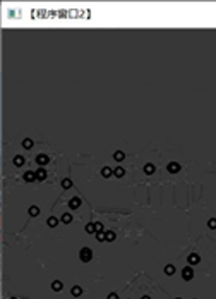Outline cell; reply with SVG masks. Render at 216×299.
Masks as SVG:
<instances>
[{"label": "cell", "instance_id": "1", "mask_svg": "<svg viewBox=\"0 0 216 299\" xmlns=\"http://www.w3.org/2000/svg\"><path fill=\"white\" fill-rule=\"evenodd\" d=\"M79 258H81V261L88 263V261H91V258H93V251H91L89 248H82V249L79 251Z\"/></svg>", "mask_w": 216, "mask_h": 299}, {"label": "cell", "instance_id": "2", "mask_svg": "<svg viewBox=\"0 0 216 299\" xmlns=\"http://www.w3.org/2000/svg\"><path fill=\"white\" fill-rule=\"evenodd\" d=\"M182 279H184V280H192V279H194V270H192L191 267H185V268L182 270Z\"/></svg>", "mask_w": 216, "mask_h": 299}, {"label": "cell", "instance_id": "3", "mask_svg": "<svg viewBox=\"0 0 216 299\" xmlns=\"http://www.w3.org/2000/svg\"><path fill=\"white\" fill-rule=\"evenodd\" d=\"M167 169H168V172H170V174H177V172L180 170V165H179L177 162H170Z\"/></svg>", "mask_w": 216, "mask_h": 299}, {"label": "cell", "instance_id": "4", "mask_svg": "<svg viewBox=\"0 0 216 299\" xmlns=\"http://www.w3.org/2000/svg\"><path fill=\"white\" fill-rule=\"evenodd\" d=\"M81 203H82V201H81V198H77V196H76V198H72V200L69 201V206H70L72 210H77V208L81 206Z\"/></svg>", "mask_w": 216, "mask_h": 299}, {"label": "cell", "instance_id": "5", "mask_svg": "<svg viewBox=\"0 0 216 299\" xmlns=\"http://www.w3.org/2000/svg\"><path fill=\"white\" fill-rule=\"evenodd\" d=\"M48 162H50V158H48L46 155H43V153L36 157V163H38V165H46Z\"/></svg>", "mask_w": 216, "mask_h": 299}, {"label": "cell", "instance_id": "6", "mask_svg": "<svg viewBox=\"0 0 216 299\" xmlns=\"http://www.w3.org/2000/svg\"><path fill=\"white\" fill-rule=\"evenodd\" d=\"M24 181H26V182H33V181H36V172L27 170V172L24 174Z\"/></svg>", "mask_w": 216, "mask_h": 299}, {"label": "cell", "instance_id": "7", "mask_svg": "<svg viewBox=\"0 0 216 299\" xmlns=\"http://www.w3.org/2000/svg\"><path fill=\"white\" fill-rule=\"evenodd\" d=\"M187 261H189L191 265H197V263L201 261V258H199V255H196V253H192V255H189V258H187Z\"/></svg>", "mask_w": 216, "mask_h": 299}, {"label": "cell", "instance_id": "8", "mask_svg": "<svg viewBox=\"0 0 216 299\" xmlns=\"http://www.w3.org/2000/svg\"><path fill=\"white\" fill-rule=\"evenodd\" d=\"M45 179H46V170L45 169L36 170V181H45Z\"/></svg>", "mask_w": 216, "mask_h": 299}, {"label": "cell", "instance_id": "9", "mask_svg": "<svg viewBox=\"0 0 216 299\" xmlns=\"http://www.w3.org/2000/svg\"><path fill=\"white\" fill-rule=\"evenodd\" d=\"M27 213H29L31 217H38V215H39V208L33 205V206H29V210H27Z\"/></svg>", "mask_w": 216, "mask_h": 299}, {"label": "cell", "instance_id": "10", "mask_svg": "<svg viewBox=\"0 0 216 299\" xmlns=\"http://www.w3.org/2000/svg\"><path fill=\"white\" fill-rule=\"evenodd\" d=\"M70 292H72V296H74V298H79V296L82 294V289H81L79 286H74V287L70 289Z\"/></svg>", "mask_w": 216, "mask_h": 299}, {"label": "cell", "instance_id": "11", "mask_svg": "<svg viewBox=\"0 0 216 299\" xmlns=\"http://www.w3.org/2000/svg\"><path fill=\"white\" fill-rule=\"evenodd\" d=\"M144 172H146L148 175L154 174V165H153V163H146V165H144Z\"/></svg>", "mask_w": 216, "mask_h": 299}, {"label": "cell", "instance_id": "12", "mask_svg": "<svg viewBox=\"0 0 216 299\" xmlns=\"http://www.w3.org/2000/svg\"><path fill=\"white\" fill-rule=\"evenodd\" d=\"M113 175H115V177H124V175H125V170H124V167H117V169L113 170Z\"/></svg>", "mask_w": 216, "mask_h": 299}, {"label": "cell", "instance_id": "13", "mask_svg": "<svg viewBox=\"0 0 216 299\" xmlns=\"http://www.w3.org/2000/svg\"><path fill=\"white\" fill-rule=\"evenodd\" d=\"M46 224H48V227H57V225H58V218H57V217H50V218L46 220Z\"/></svg>", "mask_w": 216, "mask_h": 299}, {"label": "cell", "instance_id": "14", "mask_svg": "<svg viewBox=\"0 0 216 299\" xmlns=\"http://www.w3.org/2000/svg\"><path fill=\"white\" fill-rule=\"evenodd\" d=\"M62 287H64V286H62L60 280H53V282H51V289H53V291L58 292V291H62Z\"/></svg>", "mask_w": 216, "mask_h": 299}, {"label": "cell", "instance_id": "15", "mask_svg": "<svg viewBox=\"0 0 216 299\" xmlns=\"http://www.w3.org/2000/svg\"><path fill=\"white\" fill-rule=\"evenodd\" d=\"M22 148H26V150H29V148H33V139H29V138H26V139H22Z\"/></svg>", "mask_w": 216, "mask_h": 299}, {"label": "cell", "instance_id": "16", "mask_svg": "<svg viewBox=\"0 0 216 299\" xmlns=\"http://www.w3.org/2000/svg\"><path fill=\"white\" fill-rule=\"evenodd\" d=\"M113 158H115L117 162H122V160L125 158V153H124V151H115V153H113Z\"/></svg>", "mask_w": 216, "mask_h": 299}, {"label": "cell", "instance_id": "17", "mask_svg": "<svg viewBox=\"0 0 216 299\" xmlns=\"http://www.w3.org/2000/svg\"><path fill=\"white\" fill-rule=\"evenodd\" d=\"M22 163H24V157H21V155L14 157V165H15V167H21Z\"/></svg>", "mask_w": 216, "mask_h": 299}, {"label": "cell", "instance_id": "18", "mask_svg": "<svg viewBox=\"0 0 216 299\" xmlns=\"http://www.w3.org/2000/svg\"><path fill=\"white\" fill-rule=\"evenodd\" d=\"M112 174H113V170H112L110 167H103V169H101V175H103V177H110Z\"/></svg>", "mask_w": 216, "mask_h": 299}, {"label": "cell", "instance_id": "19", "mask_svg": "<svg viewBox=\"0 0 216 299\" xmlns=\"http://www.w3.org/2000/svg\"><path fill=\"white\" fill-rule=\"evenodd\" d=\"M105 234H106V241H108V243H112V241H115V237H117V234H115L113 230H106Z\"/></svg>", "mask_w": 216, "mask_h": 299}, {"label": "cell", "instance_id": "20", "mask_svg": "<svg viewBox=\"0 0 216 299\" xmlns=\"http://www.w3.org/2000/svg\"><path fill=\"white\" fill-rule=\"evenodd\" d=\"M60 220H62L64 224H70V222H72V215H70V213H64Z\"/></svg>", "mask_w": 216, "mask_h": 299}, {"label": "cell", "instance_id": "21", "mask_svg": "<svg viewBox=\"0 0 216 299\" xmlns=\"http://www.w3.org/2000/svg\"><path fill=\"white\" fill-rule=\"evenodd\" d=\"M62 187H64V189H70V187H72V181H70V179H64V181H62Z\"/></svg>", "mask_w": 216, "mask_h": 299}, {"label": "cell", "instance_id": "22", "mask_svg": "<svg viewBox=\"0 0 216 299\" xmlns=\"http://www.w3.org/2000/svg\"><path fill=\"white\" fill-rule=\"evenodd\" d=\"M165 273H167V275H173V273H175V267H173V265H167V267H165Z\"/></svg>", "mask_w": 216, "mask_h": 299}, {"label": "cell", "instance_id": "23", "mask_svg": "<svg viewBox=\"0 0 216 299\" xmlns=\"http://www.w3.org/2000/svg\"><path fill=\"white\" fill-rule=\"evenodd\" d=\"M86 232H88V234H94V232H96L94 224H88V225H86Z\"/></svg>", "mask_w": 216, "mask_h": 299}, {"label": "cell", "instance_id": "24", "mask_svg": "<svg viewBox=\"0 0 216 299\" xmlns=\"http://www.w3.org/2000/svg\"><path fill=\"white\" fill-rule=\"evenodd\" d=\"M96 239H98L100 243L106 241V234H105V230H103V232H96Z\"/></svg>", "mask_w": 216, "mask_h": 299}, {"label": "cell", "instance_id": "25", "mask_svg": "<svg viewBox=\"0 0 216 299\" xmlns=\"http://www.w3.org/2000/svg\"><path fill=\"white\" fill-rule=\"evenodd\" d=\"M208 227L209 229H216V218H209L208 220Z\"/></svg>", "mask_w": 216, "mask_h": 299}, {"label": "cell", "instance_id": "26", "mask_svg": "<svg viewBox=\"0 0 216 299\" xmlns=\"http://www.w3.org/2000/svg\"><path fill=\"white\" fill-rule=\"evenodd\" d=\"M94 227H96V232H103V224L101 222H94Z\"/></svg>", "mask_w": 216, "mask_h": 299}, {"label": "cell", "instance_id": "27", "mask_svg": "<svg viewBox=\"0 0 216 299\" xmlns=\"http://www.w3.org/2000/svg\"><path fill=\"white\" fill-rule=\"evenodd\" d=\"M108 299H118V296L115 292H112V294H108Z\"/></svg>", "mask_w": 216, "mask_h": 299}, {"label": "cell", "instance_id": "28", "mask_svg": "<svg viewBox=\"0 0 216 299\" xmlns=\"http://www.w3.org/2000/svg\"><path fill=\"white\" fill-rule=\"evenodd\" d=\"M142 299H151V298H149V296H144V298H142Z\"/></svg>", "mask_w": 216, "mask_h": 299}, {"label": "cell", "instance_id": "29", "mask_svg": "<svg viewBox=\"0 0 216 299\" xmlns=\"http://www.w3.org/2000/svg\"><path fill=\"white\" fill-rule=\"evenodd\" d=\"M177 299H182V298H177Z\"/></svg>", "mask_w": 216, "mask_h": 299}, {"label": "cell", "instance_id": "30", "mask_svg": "<svg viewBox=\"0 0 216 299\" xmlns=\"http://www.w3.org/2000/svg\"><path fill=\"white\" fill-rule=\"evenodd\" d=\"M12 299H15V298H12Z\"/></svg>", "mask_w": 216, "mask_h": 299}]
</instances>
